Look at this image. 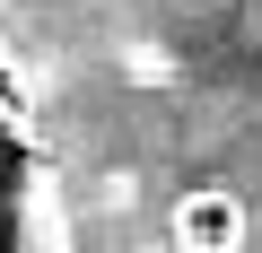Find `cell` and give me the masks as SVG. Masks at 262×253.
I'll use <instances>...</instances> for the list:
<instances>
[]
</instances>
